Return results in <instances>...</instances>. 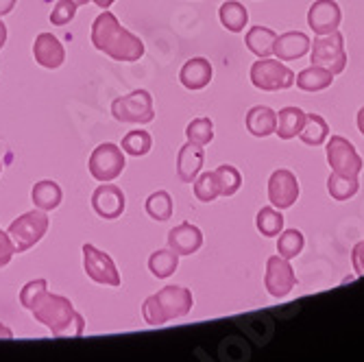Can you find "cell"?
<instances>
[{
    "label": "cell",
    "instance_id": "cell-1",
    "mask_svg": "<svg viewBox=\"0 0 364 362\" xmlns=\"http://www.w3.org/2000/svg\"><path fill=\"white\" fill-rule=\"evenodd\" d=\"M92 44L116 61H138L144 55V44L127 31L112 11H103L92 24Z\"/></svg>",
    "mask_w": 364,
    "mask_h": 362
},
{
    "label": "cell",
    "instance_id": "cell-2",
    "mask_svg": "<svg viewBox=\"0 0 364 362\" xmlns=\"http://www.w3.org/2000/svg\"><path fill=\"white\" fill-rule=\"evenodd\" d=\"M31 312L36 316V321L46 325L53 332V336L57 339L81 336L85 330V321L75 310L73 302L61 297V294H53L48 290L38 299V304L31 308Z\"/></svg>",
    "mask_w": 364,
    "mask_h": 362
},
{
    "label": "cell",
    "instance_id": "cell-3",
    "mask_svg": "<svg viewBox=\"0 0 364 362\" xmlns=\"http://www.w3.org/2000/svg\"><path fill=\"white\" fill-rule=\"evenodd\" d=\"M194 306L192 292L186 286H164L144 299L142 316L149 325H164L171 319L186 316Z\"/></svg>",
    "mask_w": 364,
    "mask_h": 362
},
{
    "label": "cell",
    "instance_id": "cell-4",
    "mask_svg": "<svg viewBox=\"0 0 364 362\" xmlns=\"http://www.w3.org/2000/svg\"><path fill=\"white\" fill-rule=\"evenodd\" d=\"M310 61L312 65H323L334 77L341 75L347 65V53H345V38L336 28L327 36H316L310 46Z\"/></svg>",
    "mask_w": 364,
    "mask_h": 362
},
{
    "label": "cell",
    "instance_id": "cell-5",
    "mask_svg": "<svg viewBox=\"0 0 364 362\" xmlns=\"http://www.w3.org/2000/svg\"><path fill=\"white\" fill-rule=\"evenodd\" d=\"M112 114L118 122L124 124H146L155 118L153 96L146 90H136L124 94L112 103Z\"/></svg>",
    "mask_w": 364,
    "mask_h": 362
},
{
    "label": "cell",
    "instance_id": "cell-6",
    "mask_svg": "<svg viewBox=\"0 0 364 362\" xmlns=\"http://www.w3.org/2000/svg\"><path fill=\"white\" fill-rule=\"evenodd\" d=\"M48 229V216L44 210H33L26 212L22 216H18L11 225H9V236L16 245V251H28L31 247H36Z\"/></svg>",
    "mask_w": 364,
    "mask_h": 362
},
{
    "label": "cell",
    "instance_id": "cell-7",
    "mask_svg": "<svg viewBox=\"0 0 364 362\" xmlns=\"http://www.w3.org/2000/svg\"><path fill=\"white\" fill-rule=\"evenodd\" d=\"M251 83L262 92H277L294 85V73L279 59H257L251 65Z\"/></svg>",
    "mask_w": 364,
    "mask_h": 362
},
{
    "label": "cell",
    "instance_id": "cell-8",
    "mask_svg": "<svg viewBox=\"0 0 364 362\" xmlns=\"http://www.w3.org/2000/svg\"><path fill=\"white\" fill-rule=\"evenodd\" d=\"M127 166L124 161V151L112 142H105V144H98L92 155H90V161H87V169H90V175L96 179V181H114L118 175H122Z\"/></svg>",
    "mask_w": 364,
    "mask_h": 362
},
{
    "label": "cell",
    "instance_id": "cell-9",
    "mask_svg": "<svg viewBox=\"0 0 364 362\" xmlns=\"http://www.w3.org/2000/svg\"><path fill=\"white\" fill-rule=\"evenodd\" d=\"M327 164L338 175L358 177L362 173V157L358 155L355 147L343 136L329 138V142H327Z\"/></svg>",
    "mask_w": 364,
    "mask_h": 362
},
{
    "label": "cell",
    "instance_id": "cell-10",
    "mask_svg": "<svg viewBox=\"0 0 364 362\" xmlns=\"http://www.w3.org/2000/svg\"><path fill=\"white\" fill-rule=\"evenodd\" d=\"M264 286H267V292L275 299H284L290 294V290L296 286V275L290 267V262L286 257L271 255L267 262V273H264Z\"/></svg>",
    "mask_w": 364,
    "mask_h": 362
},
{
    "label": "cell",
    "instance_id": "cell-11",
    "mask_svg": "<svg viewBox=\"0 0 364 362\" xmlns=\"http://www.w3.org/2000/svg\"><path fill=\"white\" fill-rule=\"evenodd\" d=\"M83 269L87 277L103 286H120V273L114 265V260L98 251L94 245H83Z\"/></svg>",
    "mask_w": 364,
    "mask_h": 362
},
{
    "label": "cell",
    "instance_id": "cell-12",
    "mask_svg": "<svg viewBox=\"0 0 364 362\" xmlns=\"http://www.w3.org/2000/svg\"><path fill=\"white\" fill-rule=\"evenodd\" d=\"M299 199V181L288 169H279L269 179V201L277 210H288Z\"/></svg>",
    "mask_w": 364,
    "mask_h": 362
},
{
    "label": "cell",
    "instance_id": "cell-13",
    "mask_svg": "<svg viewBox=\"0 0 364 362\" xmlns=\"http://www.w3.org/2000/svg\"><path fill=\"white\" fill-rule=\"evenodd\" d=\"M343 11L336 0H314L308 11V26L314 31V36H327L341 26Z\"/></svg>",
    "mask_w": 364,
    "mask_h": 362
},
{
    "label": "cell",
    "instance_id": "cell-14",
    "mask_svg": "<svg viewBox=\"0 0 364 362\" xmlns=\"http://www.w3.org/2000/svg\"><path fill=\"white\" fill-rule=\"evenodd\" d=\"M124 192L114 186V183H103L98 186L92 194V208L94 212L101 216V218H107V220H114L118 216H122L124 212Z\"/></svg>",
    "mask_w": 364,
    "mask_h": 362
},
{
    "label": "cell",
    "instance_id": "cell-15",
    "mask_svg": "<svg viewBox=\"0 0 364 362\" xmlns=\"http://www.w3.org/2000/svg\"><path fill=\"white\" fill-rule=\"evenodd\" d=\"M33 57H36L42 68L57 70L65 61V48L53 33H40L36 42H33Z\"/></svg>",
    "mask_w": 364,
    "mask_h": 362
},
{
    "label": "cell",
    "instance_id": "cell-16",
    "mask_svg": "<svg viewBox=\"0 0 364 362\" xmlns=\"http://www.w3.org/2000/svg\"><path fill=\"white\" fill-rule=\"evenodd\" d=\"M203 161H205V151L201 144H183L179 149V155H177V177L179 181L183 183H192L198 173L203 169Z\"/></svg>",
    "mask_w": 364,
    "mask_h": 362
},
{
    "label": "cell",
    "instance_id": "cell-17",
    "mask_svg": "<svg viewBox=\"0 0 364 362\" xmlns=\"http://www.w3.org/2000/svg\"><path fill=\"white\" fill-rule=\"evenodd\" d=\"M201 245H203V234L192 223H181L168 232V247L179 255H192L201 249Z\"/></svg>",
    "mask_w": 364,
    "mask_h": 362
},
{
    "label": "cell",
    "instance_id": "cell-18",
    "mask_svg": "<svg viewBox=\"0 0 364 362\" xmlns=\"http://www.w3.org/2000/svg\"><path fill=\"white\" fill-rule=\"evenodd\" d=\"M310 38L301 31H290V33H284L275 40V50L273 55L279 59V61H294V59H301L306 53H310Z\"/></svg>",
    "mask_w": 364,
    "mask_h": 362
},
{
    "label": "cell",
    "instance_id": "cell-19",
    "mask_svg": "<svg viewBox=\"0 0 364 362\" xmlns=\"http://www.w3.org/2000/svg\"><path fill=\"white\" fill-rule=\"evenodd\" d=\"M212 63L203 57H194L183 63V68L179 73V81L186 90H203L212 81Z\"/></svg>",
    "mask_w": 364,
    "mask_h": 362
},
{
    "label": "cell",
    "instance_id": "cell-20",
    "mask_svg": "<svg viewBox=\"0 0 364 362\" xmlns=\"http://www.w3.org/2000/svg\"><path fill=\"white\" fill-rule=\"evenodd\" d=\"M245 124L249 129V134H253L255 138H269L277 129V114L271 107L257 105V107L249 110Z\"/></svg>",
    "mask_w": 364,
    "mask_h": 362
},
{
    "label": "cell",
    "instance_id": "cell-21",
    "mask_svg": "<svg viewBox=\"0 0 364 362\" xmlns=\"http://www.w3.org/2000/svg\"><path fill=\"white\" fill-rule=\"evenodd\" d=\"M275 40H277V33L269 26H251L247 31V36H245V44L247 48L264 59V57H271L273 50H275Z\"/></svg>",
    "mask_w": 364,
    "mask_h": 362
},
{
    "label": "cell",
    "instance_id": "cell-22",
    "mask_svg": "<svg viewBox=\"0 0 364 362\" xmlns=\"http://www.w3.org/2000/svg\"><path fill=\"white\" fill-rule=\"evenodd\" d=\"M294 81H296V87L304 92H321L334 83V75L327 68H323V65H310V68L296 75Z\"/></svg>",
    "mask_w": 364,
    "mask_h": 362
},
{
    "label": "cell",
    "instance_id": "cell-23",
    "mask_svg": "<svg viewBox=\"0 0 364 362\" xmlns=\"http://www.w3.org/2000/svg\"><path fill=\"white\" fill-rule=\"evenodd\" d=\"M304 122H306V112L301 107H284L277 116L275 134L279 136V140H292L299 136Z\"/></svg>",
    "mask_w": 364,
    "mask_h": 362
},
{
    "label": "cell",
    "instance_id": "cell-24",
    "mask_svg": "<svg viewBox=\"0 0 364 362\" xmlns=\"http://www.w3.org/2000/svg\"><path fill=\"white\" fill-rule=\"evenodd\" d=\"M31 201L36 203L38 210H44V212H50L55 208H59L61 203V188L59 183L50 181V179H44V181H38L31 190Z\"/></svg>",
    "mask_w": 364,
    "mask_h": 362
},
{
    "label": "cell",
    "instance_id": "cell-25",
    "mask_svg": "<svg viewBox=\"0 0 364 362\" xmlns=\"http://www.w3.org/2000/svg\"><path fill=\"white\" fill-rule=\"evenodd\" d=\"M218 18H220V24L231 31V33H240L245 31L247 22H249V11L242 3H238V0H227V3H223L220 11H218Z\"/></svg>",
    "mask_w": 364,
    "mask_h": 362
},
{
    "label": "cell",
    "instance_id": "cell-26",
    "mask_svg": "<svg viewBox=\"0 0 364 362\" xmlns=\"http://www.w3.org/2000/svg\"><path fill=\"white\" fill-rule=\"evenodd\" d=\"M179 269V253H175L171 247L159 249L149 257V271L157 280H166Z\"/></svg>",
    "mask_w": 364,
    "mask_h": 362
},
{
    "label": "cell",
    "instance_id": "cell-27",
    "mask_svg": "<svg viewBox=\"0 0 364 362\" xmlns=\"http://www.w3.org/2000/svg\"><path fill=\"white\" fill-rule=\"evenodd\" d=\"M329 136V124L318 114H306V122L299 131V138L308 147H321Z\"/></svg>",
    "mask_w": 364,
    "mask_h": 362
},
{
    "label": "cell",
    "instance_id": "cell-28",
    "mask_svg": "<svg viewBox=\"0 0 364 362\" xmlns=\"http://www.w3.org/2000/svg\"><path fill=\"white\" fill-rule=\"evenodd\" d=\"M360 190V181L358 177H347V175H338L332 173L327 179V192L332 194V199L336 201H347L351 196H355Z\"/></svg>",
    "mask_w": 364,
    "mask_h": 362
},
{
    "label": "cell",
    "instance_id": "cell-29",
    "mask_svg": "<svg viewBox=\"0 0 364 362\" xmlns=\"http://www.w3.org/2000/svg\"><path fill=\"white\" fill-rule=\"evenodd\" d=\"M146 214L153 220H168L175 212V203H173V196L166 190H157L153 192L149 199H146Z\"/></svg>",
    "mask_w": 364,
    "mask_h": 362
},
{
    "label": "cell",
    "instance_id": "cell-30",
    "mask_svg": "<svg viewBox=\"0 0 364 362\" xmlns=\"http://www.w3.org/2000/svg\"><path fill=\"white\" fill-rule=\"evenodd\" d=\"M255 225L259 229L262 236L267 238H273V236H279L282 229H284V216L279 210L275 208H262L257 212V218H255Z\"/></svg>",
    "mask_w": 364,
    "mask_h": 362
},
{
    "label": "cell",
    "instance_id": "cell-31",
    "mask_svg": "<svg viewBox=\"0 0 364 362\" xmlns=\"http://www.w3.org/2000/svg\"><path fill=\"white\" fill-rule=\"evenodd\" d=\"M216 179H218V188H220V196H234L240 186H242V175L236 166L231 164H223L214 171Z\"/></svg>",
    "mask_w": 364,
    "mask_h": 362
},
{
    "label": "cell",
    "instance_id": "cell-32",
    "mask_svg": "<svg viewBox=\"0 0 364 362\" xmlns=\"http://www.w3.org/2000/svg\"><path fill=\"white\" fill-rule=\"evenodd\" d=\"M122 151L129 153V155H134V157H142L151 151L153 147V138L149 131L144 129H136V131H129V134L122 138Z\"/></svg>",
    "mask_w": 364,
    "mask_h": 362
},
{
    "label": "cell",
    "instance_id": "cell-33",
    "mask_svg": "<svg viewBox=\"0 0 364 362\" xmlns=\"http://www.w3.org/2000/svg\"><path fill=\"white\" fill-rule=\"evenodd\" d=\"M304 245H306V238L299 229H286V232L282 229L279 240H277V251L282 257L292 260L304 251Z\"/></svg>",
    "mask_w": 364,
    "mask_h": 362
},
{
    "label": "cell",
    "instance_id": "cell-34",
    "mask_svg": "<svg viewBox=\"0 0 364 362\" xmlns=\"http://www.w3.org/2000/svg\"><path fill=\"white\" fill-rule=\"evenodd\" d=\"M186 138L192 144H210L214 140V122L210 118H196L186 127Z\"/></svg>",
    "mask_w": 364,
    "mask_h": 362
},
{
    "label": "cell",
    "instance_id": "cell-35",
    "mask_svg": "<svg viewBox=\"0 0 364 362\" xmlns=\"http://www.w3.org/2000/svg\"><path fill=\"white\" fill-rule=\"evenodd\" d=\"M194 196L198 201H203V203H210V201L218 199L220 188H218V179H216L214 171L203 173V175H198L194 179Z\"/></svg>",
    "mask_w": 364,
    "mask_h": 362
},
{
    "label": "cell",
    "instance_id": "cell-36",
    "mask_svg": "<svg viewBox=\"0 0 364 362\" xmlns=\"http://www.w3.org/2000/svg\"><path fill=\"white\" fill-rule=\"evenodd\" d=\"M48 290V282L46 280H33V282H28L22 290H20V304L26 308V310H31L33 306L38 304V299L42 297V294Z\"/></svg>",
    "mask_w": 364,
    "mask_h": 362
},
{
    "label": "cell",
    "instance_id": "cell-37",
    "mask_svg": "<svg viewBox=\"0 0 364 362\" xmlns=\"http://www.w3.org/2000/svg\"><path fill=\"white\" fill-rule=\"evenodd\" d=\"M77 7L79 5L75 3V0H59L50 11V22L57 26H65L77 16Z\"/></svg>",
    "mask_w": 364,
    "mask_h": 362
},
{
    "label": "cell",
    "instance_id": "cell-38",
    "mask_svg": "<svg viewBox=\"0 0 364 362\" xmlns=\"http://www.w3.org/2000/svg\"><path fill=\"white\" fill-rule=\"evenodd\" d=\"M14 253H16V245H14L11 236H9L7 232H3V229H0V269L9 265L11 257H14Z\"/></svg>",
    "mask_w": 364,
    "mask_h": 362
},
{
    "label": "cell",
    "instance_id": "cell-39",
    "mask_svg": "<svg viewBox=\"0 0 364 362\" xmlns=\"http://www.w3.org/2000/svg\"><path fill=\"white\" fill-rule=\"evenodd\" d=\"M351 265L355 269V275L364 277V240L353 247V251H351Z\"/></svg>",
    "mask_w": 364,
    "mask_h": 362
},
{
    "label": "cell",
    "instance_id": "cell-40",
    "mask_svg": "<svg viewBox=\"0 0 364 362\" xmlns=\"http://www.w3.org/2000/svg\"><path fill=\"white\" fill-rule=\"evenodd\" d=\"M16 3H18V0H0V18L11 14L14 7H16Z\"/></svg>",
    "mask_w": 364,
    "mask_h": 362
},
{
    "label": "cell",
    "instance_id": "cell-41",
    "mask_svg": "<svg viewBox=\"0 0 364 362\" xmlns=\"http://www.w3.org/2000/svg\"><path fill=\"white\" fill-rule=\"evenodd\" d=\"M9 339H14V332L9 330L7 325L0 323V341H9Z\"/></svg>",
    "mask_w": 364,
    "mask_h": 362
},
{
    "label": "cell",
    "instance_id": "cell-42",
    "mask_svg": "<svg viewBox=\"0 0 364 362\" xmlns=\"http://www.w3.org/2000/svg\"><path fill=\"white\" fill-rule=\"evenodd\" d=\"M5 42H7V26L3 20H0V48L5 46Z\"/></svg>",
    "mask_w": 364,
    "mask_h": 362
},
{
    "label": "cell",
    "instance_id": "cell-43",
    "mask_svg": "<svg viewBox=\"0 0 364 362\" xmlns=\"http://www.w3.org/2000/svg\"><path fill=\"white\" fill-rule=\"evenodd\" d=\"M92 3L96 5V7H103V9H107V7H112L116 0H92Z\"/></svg>",
    "mask_w": 364,
    "mask_h": 362
},
{
    "label": "cell",
    "instance_id": "cell-44",
    "mask_svg": "<svg viewBox=\"0 0 364 362\" xmlns=\"http://www.w3.org/2000/svg\"><path fill=\"white\" fill-rule=\"evenodd\" d=\"M358 129H360V134L364 136V107L358 112Z\"/></svg>",
    "mask_w": 364,
    "mask_h": 362
},
{
    "label": "cell",
    "instance_id": "cell-45",
    "mask_svg": "<svg viewBox=\"0 0 364 362\" xmlns=\"http://www.w3.org/2000/svg\"><path fill=\"white\" fill-rule=\"evenodd\" d=\"M75 3H77V5L81 7V5H87V3H90V0H75Z\"/></svg>",
    "mask_w": 364,
    "mask_h": 362
},
{
    "label": "cell",
    "instance_id": "cell-46",
    "mask_svg": "<svg viewBox=\"0 0 364 362\" xmlns=\"http://www.w3.org/2000/svg\"><path fill=\"white\" fill-rule=\"evenodd\" d=\"M0 171H3V164H0Z\"/></svg>",
    "mask_w": 364,
    "mask_h": 362
}]
</instances>
